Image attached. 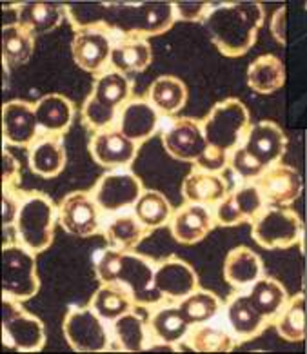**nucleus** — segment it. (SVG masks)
I'll return each mask as SVG.
<instances>
[{"instance_id": "obj_1", "label": "nucleus", "mask_w": 307, "mask_h": 354, "mask_svg": "<svg viewBox=\"0 0 307 354\" xmlns=\"http://www.w3.org/2000/svg\"><path fill=\"white\" fill-rule=\"evenodd\" d=\"M263 19L266 11L260 2H230L211 6L202 22L220 53L239 59L257 44Z\"/></svg>"}, {"instance_id": "obj_2", "label": "nucleus", "mask_w": 307, "mask_h": 354, "mask_svg": "<svg viewBox=\"0 0 307 354\" xmlns=\"http://www.w3.org/2000/svg\"><path fill=\"white\" fill-rule=\"evenodd\" d=\"M59 222V205L48 194H19V216H17V242L39 254L49 249L55 240V229Z\"/></svg>"}, {"instance_id": "obj_3", "label": "nucleus", "mask_w": 307, "mask_h": 354, "mask_svg": "<svg viewBox=\"0 0 307 354\" xmlns=\"http://www.w3.org/2000/svg\"><path fill=\"white\" fill-rule=\"evenodd\" d=\"M200 127L211 149L230 156L248 136L251 117L242 100L225 98L211 107V111L200 122Z\"/></svg>"}, {"instance_id": "obj_4", "label": "nucleus", "mask_w": 307, "mask_h": 354, "mask_svg": "<svg viewBox=\"0 0 307 354\" xmlns=\"http://www.w3.org/2000/svg\"><path fill=\"white\" fill-rule=\"evenodd\" d=\"M2 344L15 353H39L46 345V329L40 318L28 313L19 300L2 296Z\"/></svg>"}, {"instance_id": "obj_5", "label": "nucleus", "mask_w": 307, "mask_h": 354, "mask_svg": "<svg viewBox=\"0 0 307 354\" xmlns=\"http://www.w3.org/2000/svg\"><path fill=\"white\" fill-rule=\"evenodd\" d=\"M40 291L35 252L20 243L2 248V292L19 301L31 300Z\"/></svg>"}, {"instance_id": "obj_6", "label": "nucleus", "mask_w": 307, "mask_h": 354, "mask_svg": "<svg viewBox=\"0 0 307 354\" xmlns=\"http://www.w3.org/2000/svg\"><path fill=\"white\" fill-rule=\"evenodd\" d=\"M253 240L262 249H288L304 236V222L288 207H263L251 227Z\"/></svg>"}, {"instance_id": "obj_7", "label": "nucleus", "mask_w": 307, "mask_h": 354, "mask_svg": "<svg viewBox=\"0 0 307 354\" xmlns=\"http://www.w3.org/2000/svg\"><path fill=\"white\" fill-rule=\"evenodd\" d=\"M64 338L75 353H104L109 349L104 320L91 307H71L62 324Z\"/></svg>"}, {"instance_id": "obj_8", "label": "nucleus", "mask_w": 307, "mask_h": 354, "mask_svg": "<svg viewBox=\"0 0 307 354\" xmlns=\"http://www.w3.org/2000/svg\"><path fill=\"white\" fill-rule=\"evenodd\" d=\"M115 283H120L129 292L138 309H149L164 301L155 287V263L138 252H122V263Z\"/></svg>"}, {"instance_id": "obj_9", "label": "nucleus", "mask_w": 307, "mask_h": 354, "mask_svg": "<svg viewBox=\"0 0 307 354\" xmlns=\"http://www.w3.org/2000/svg\"><path fill=\"white\" fill-rule=\"evenodd\" d=\"M144 191V184L135 173L127 169H115L98 180V184L93 187L91 196L102 211L118 213L137 204Z\"/></svg>"}, {"instance_id": "obj_10", "label": "nucleus", "mask_w": 307, "mask_h": 354, "mask_svg": "<svg viewBox=\"0 0 307 354\" xmlns=\"http://www.w3.org/2000/svg\"><path fill=\"white\" fill-rule=\"evenodd\" d=\"M259 189L263 205L271 207H288L302 194V176L297 169L286 164L269 165L259 178L253 180Z\"/></svg>"}, {"instance_id": "obj_11", "label": "nucleus", "mask_w": 307, "mask_h": 354, "mask_svg": "<svg viewBox=\"0 0 307 354\" xmlns=\"http://www.w3.org/2000/svg\"><path fill=\"white\" fill-rule=\"evenodd\" d=\"M59 222L69 234L89 238L100 231V207L91 194L75 191L59 204Z\"/></svg>"}, {"instance_id": "obj_12", "label": "nucleus", "mask_w": 307, "mask_h": 354, "mask_svg": "<svg viewBox=\"0 0 307 354\" xmlns=\"http://www.w3.org/2000/svg\"><path fill=\"white\" fill-rule=\"evenodd\" d=\"M162 144L167 155L173 156L175 160L191 162V164H196L210 147L204 138L200 122L193 118H176L162 135Z\"/></svg>"}, {"instance_id": "obj_13", "label": "nucleus", "mask_w": 307, "mask_h": 354, "mask_svg": "<svg viewBox=\"0 0 307 354\" xmlns=\"http://www.w3.org/2000/svg\"><path fill=\"white\" fill-rule=\"evenodd\" d=\"M93 160L108 169H124L137 158L138 144L129 140L117 127L97 131L89 140Z\"/></svg>"}, {"instance_id": "obj_14", "label": "nucleus", "mask_w": 307, "mask_h": 354, "mask_svg": "<svg viewBox=\"0 0 307 354\" xmlns=\"http://www.w3.org/2000/svg\"><path fill=\"white\" fill-rule=\"evenodd\" d=\"M155 287L164 300L180 301L200 286L195 269L180 258L171 257L156 263Z\"/></svg>"}, {"instance_id": "obj_15", "label": "nucleus", "mask_w": 307, "mask_h": 354, "mask_svg": "<svg viewBox=\"0 0 307 354\" xmlns=\"http://www.w3.org/2000/svg\"><path fill=\"white\" fill-rule=\"evenodd\" d=\"M39 120L35 104L11 100L2 107V136L6 146L30 147L39 135Z\"/></svg>"}, {"instance_id": "obj_16", "label": "nucleus", "mask_w": 307, "mask_h": 354, "mask_svg": "<svg viewBox=\"0 0 307 354\" xmlns=\"http://www.w3.org/2000/svg\"><path fill=\"white\" fill-rule=\"evenodd\" d=\"M113 42L108 31L98 28L78 30L71 42V55L78 68L88 73H102L109 64Z\"/></svg>"}, {"instance_id": "obj_17", "label": "nucleus", "mask_w": 307, "mask_h": 354, "mask_svg": "<svg viewBox=\"0 0 307 354\" xmlns=\"http://www.w3.org/2000/svg\"><path fill=\"white\" fill-rule=\"evenodd\" d=\"M160 124V113L149 100L131 98L118 111L117 129L135 144L149 140Z\"/></svg>"}, {"instance_id": "obj_18", "label": "nucleus", "mask_w": 307, "mask_h": 354, "mask_svg": "<svg viewBox=\"0 0 307 354\" xmlns=\"http://www.w3.org/2000/svg\"><path fill=\"white\" fill-rule=\"evenodd\" d=\"M213 227H215V220L207 207L200 204L185 202V205H182L176 213L171 214L169 220L171 234L176 242L184 243V245L202 242Z\"/></svg>"}, {"instance_id": "obj_19", "label": "nucleus", "mask_w": 307, "mask_h": 354, "mask_svg": "<svg viewBox=\"0 0 307 354\" xmlns=\"http://www.w3.org/2000/svg\"><path fill=\"white\" fill-rule=\"evenodd\" d=\"M244 147L269 167L277 164L288 151V136L275 122L263 120L249 127Z\"/></svg>"}, {"instance_id": "obj_20", "label": "nucleus", "mask_w": 307, "mask_h": 354, "mask_svg": "<svg viewBox=\"0 0 307 354\" xmlns=\"http://www.w3.org/2000/svg\"><path fill=\"white\" fill-rule=\"evenodd\" d=\"M230 193V184L220 173L195 169L182 182V196L187 204H218Z\"/></svg>"}, {"instance_id": "obj_21", "label": "nucleus", "mask_w": 307, "mask_h": 354, "mask_svg": "<svg viewBox=\"0 0 307 354\" xmlns=\"http://www.w3.org/2000/svg\"><path fill=\"white\" fill-rule=\"evenodd\" d=\"M153 59L151 46L146 39L135 35H120L117 42H113L109 64L124 75L142 73L149 68Z\"/></svg>"}, {"instance_id": "obj_22", "label": "nucleus", "mask_w": 307, "mask_h": 354, "mask_svg": "<svg viewBox=\"0 0 307 354\" xmlns=\"http://www.w3.org/2000/svg\"><path fill=\"white\" fill-rule=\"evenodd\" d=\"M30 167L40 178H55L66 167V149L59 135L37 138L30 146Z\"/></svg>"}, {"instance_id": "obj_23", "label": "nucleus", "mask_w": 307, "mask_h": 354, "mask_svg": "<svg viewBox=\"0 0 307 354\" xmlns=\"http://www.w3.org/2000/svg\"><path fill=\"white\" fill-rule=\"evenodd\" d=\"M263 266L260 257L245 245L231 249L224 260V280L234 289H244L262 277Z\"/></svg>"}, {"instance_id": "obj_24", "label": "nucleus", "mask_w": 307, "mask_h": 354, "mask_svg": "<svg viewBox=\"0 0 307 354\" xmlns=\"http://www.w3.org/2000/svg\"><path fill=\"white\" fill-rule=\"evenodd\" d=\"M35 113H37L40 129L51 135H62L73 124L75 104L64 95L51 93L35 104Z\"/></svg>"}, {"instance_id": "obj_25", "label": "nucleus", "mask_w": 307, "mask_h": 354, "mask_svg": "<svg viewBox=\"0 0 307 354\" xmlns=\"http://www.w3.org/2000/svg\"><path fill=\"white\" fill-rule=\"evenodd\" d=\"M138 309V307H137ZM137 309L129 310L113 324V339L115 349L122 353H144L147 349L149 339V327H147L146 316L140 315Z\"/></svg>"}, {"instance_id": "obj_26", "label": "nucleus", "mask_w": 307, "mask_h": 354, "mask_svg": "<svg viewBox=\"0 0 307 354\" xmlns=\"http://www.w3.org/2000/svg\"><path fill=\"white\" fill-rule=\"evenodd\" d=\"M248 86L259 95H273L286 86L288 71L286 66L275 55H262L251 62L245 73Z\"/></svg>"}, {"instance_id": "obj_27", "label": "nucleus", "mask_w": 307, "mask_h": 354, "mask_svg": "<svg viewBox=\"0 0 307 354\" xmlns=\"http://www.w3.org/2000/svg\"><path fill=\"white\" fill-rule=\"evenodd\" d=\"M131 89L133 84L129 77L111 68L95 77L89 97L93 100H97L98 104H102L104 107H108V109L120 111V107L131 97Z\"/></svg>"}, {"instance_id": "obj_28", "label": "nucleus", "mask_w": 307, "mask_h": 354, "mask_svg": "<svg viewBox=\"0 0 307 354\" xmlns=\"http://www.w3.org/2000/svg\"><path fill=\"white\" fill-rule=\"evenodd\" d=\"M227 320L231 329L239 339H253L262 335L269 325L268 318H263L259 310L249 301L248 295L234 296L227 306Z\"/></svg>"}, {"instance_id": "obj_29", "label": "nucleus", "mask_w": 307, "mask_h": 354, "mask_svg": "<svg viewBox=\"0 0 307 354\" xmlns=\"http://www.w3.org/2000/svg\"><path fill=\"white\" fill-rule=\"evenodd\" d=\"M149 102L156 107V111L164 115H176L184 109L189 98V91L184 80L171 75H162L149 86L147 91Z\"/></svg>"}, {"instance_id": "obj_30", "label": "nucleus", "mask_w": 307, "mask_h": 354, "mask_svg": "<svg viewBox=\"0 0 307 354\" xmlns=\"http://www.w3.org/2000/svg\"><path fill=\"white\" fill-rule=\"evenodd\" d=\"M89 307L106 322H115L129 310L137 309L129 292L120 283H102L93 295Z\"/></svg>"}, {"instance_id": "obj_31", "label": "nucleus", "mask_w": 307, "mask_h": 354, "mask_svg": "<svg viewBox=\"0 0 307 354\" xmlns=\"http://www.w3.org/2000/svg\"><path fill=\"white\" fill-rule=\"evenodd\" d=\"M66 11L53 2H26L20 4V26L31 35H46L62 24Z\"/></svg>"}, {"instance_id": "obj_32", "label": "nucleus", "mask_w": 307, "mask_h": 354, "mask_svg": "<svg viewBox=\"0 0 307 354\" xmlns=\"http://www.w3.org/2000/svg\"><path fill=\"white\" fill-rule=\"evenodd\" d=\"M106 240L111 243V248L122 249V251H131L137 245H140L146 240L151 231L137 218V214L126 213L118 214L106 225Z\"/></svg>"}, {"instance_id": "obj_33", "label": "nucleus", "mask_w": 307, "mask_h": 354, "mask_svg": "<svg viewBox=\"0 0 307 354\" xmlns=\"http://www.w3.org/2000/svg\"><path fill=\"white\" fill-rule=\"evenodd\" d=\"M147 327L153 338L158 342H169V344H180L189 330V324L182 316L178 306H164L156 309L149 316Z\"/></svg>"}, {"instance_id": "obj_34", "label": "nucleus", "mask_w": 307, "mask_h": 354, "mask_svg": "<svg viewBox=\"0 0 307 354\" xmlns=\"http://www.w3.org/2000/svg\"><path fill=\"white\" fill-rule=\"evenodd\" d=\"M249 301L260 315L268 320H273L280 313L286 301H288V291L286 287L275 278H262L251 283V291L248 295Z\"/></svg>"}, {"instance_id": "obj_35", "label": "nucleus", "mask_w": 307, "mask_h": 354, "mask_svg": "<svg viewBox=\"0 0 307 354\" xmlns=\"http://www.w3.org/2000/svg\"><path fill=\"white\" fill-rule=\"evenodd\" d=\"M307 307L306 295H295L286 306L280 309L275 318V327H277L280 338L288 342H304L307 333Z\"/></svg>"}, {"instance_id": "obj_36", "label": "nucleus", "mask_w": 307, "mask_h": 354, "mask_svg": "<svg viewBox=\"0 0 307 354\" xmlns=\"http://www.w3.org/2000/svg\"><path fill=\"white\" fill-rule=\"evenodd\" d=\"M33 35L22 26L2 28V59L4 66H22L33 55Z\"/></svg>"}, {"instance_id": "obj_37", "label": "nucleus", "mask_w": 307, "mask_h": 354, "mask_svg": "<svg viewBox=\"0 0 307 354\" xmlns=\"http://www.w3.org/2000/svg\"><path fill=\"white\" fill-rule=\"evenodd\" d=\"M133 211L149 231L164 227L171 220L169 200L158 191H144L137 204L133 205Z\"/></svg>"}, {"instance_id": "obj_38", "label": "nucleus", "mask_w": 307, "mask_h": 354, "mask_svg": "<svg viewBox=\"0 0 307 354\" xmlns=\"http://www.w3.org/2000/svg\"><path fill=\"white\" fill-rule=\"evenodd\" d=\"M178 309L189 327H193V325L205 324L211 318H215L220 310V300L211 291L198 287L178 301Z\"/></svg>"}, {"instance_id": "obj_39", "label": "nucleus", "mask_w": 307, "mask_h": 354, "mask_svg": "<svg viewBox=\"0 0 307 354\" xmlns=\"http://www.w3.org/2000/svg\"><path fill=\"white\" fill-rule=\"evenodd\" d=\"M187 347L195 353H231L236 347L233 336L207 325H193L187 330Z\"/></svg>"}, {"instance_id": "obj_40", "label": "nucleus", "mask_w": 307, "mask_h": 354, "mask_svg": "<svg viewBox=\"0 0 307 354\" xmlns=\"http://www.w3.org/2000/svg\"><path fill=\"white\" fill-rule=\"evenodd\" d=\"M230 194L234 204H236V207L240 209V213L245 218V222H253L257 218V214L266 207L262 196H260L259 189L254 187V184L242 185L239 189L230 191Z\"/></svg>"}, {"instance_id": "obj_41", "label": "nucleus", "mask_w": 307, "mask_h": 354, "mask_svg": "<svg viewBox=\"0 0 307 354\" xmlns=\"http://www.w3.org/2000/svg\"><path fill=\"white\" fill-rule=\"evenodd\" d=\"M230 165L240 178L248 180V182H253L254 178H259L263 169H266V165L253 153H249L244 146H239L231 153Z\"/></svg>"}, {"instance_id": "obj_42", "label": "nucleus", "mask_w": 307, "mask_h": 354, "mask_svg": "<svg viewBox=\"0 0 307 354\" xmlns=\"http://www.w3.org/2000/svg\"><path fill=\"white\" fill-rule=\"evenodd\" d=\"M117 115L118 111L104 107L102 104H98L91 97L86 98V102L82 106V122L86 124V127L93 129L95 133L113 127V122L117 120Z\"/></svg>"}, {"instance_id": "obj_43", "label": "nucleus", "mask_w": 307, "mask_h": 354, "mask_svg": "<svg viewBox=\"0 0 307 354\" xmlns=\"http://www.w3.org/2000/svg\"><path fill=\"white\" fill-rule=\"evenodd\" d=\"M17 216H19V194L17 189L2 191V233H4V245L17 242Z\"/></svg>"}, {"instance_id": "obj_44", "label": "nucleus", "mask_w": 307, "mask_h": 354, "mask_svg": "<svg viewBox=\"0 0 307 354\" xmlns=\"http://www.w3.org/2000/svg\"><path fill=\"white\" fill-rule=\"evenodd\" d=\"M122 249L109 248L98 257L97 266H95V274L102 283H115L122 263Z\"/></svg>"}, {"instance_id": "obj_45", "label": "nucleus", "mask_w": 307, "mask_h": 354, "mask_svg": "<svg viewBox=\"0 0 307 354\" xmlns=\"http://www.w3.org/2000/svg\"><path fill=\"white\" fill-rule=\"evenodd\" d=\"M176 20L184 22H198L204 20L210 13L211 2H202V0H187V2H173Z\"/></svg>"}, {"instance_id": "obj_46", "label": "nucleus", "mask_w": 307, "mask_h": 354, "mask_svg": "<svg viewBox=\"0 0 307 354\" xmlns=\"http://www.w3.org/2000/svg\"><path fill=\"white\" fill-rule=\"evenodd\" d=\"M22 182L20 162L8 147L2 151V189H17Z\"/></svg>"}, {"instance_id": "obj_47", "label": "nucleus", "mask_w": 307, "mask_h": 354, "mask_svg": "<svg viewBox=\"0 0 307 354\" xmlns=\"http://www.w3.org/2000/svg\"><path fill=\"white\" fill-rule=\"evenodd\" d=\"M269 30H271V35H273V39L277 40L278 44H288V8L286 6L275 11L273 17H271Z\"/></svg>"}]
</instances>
